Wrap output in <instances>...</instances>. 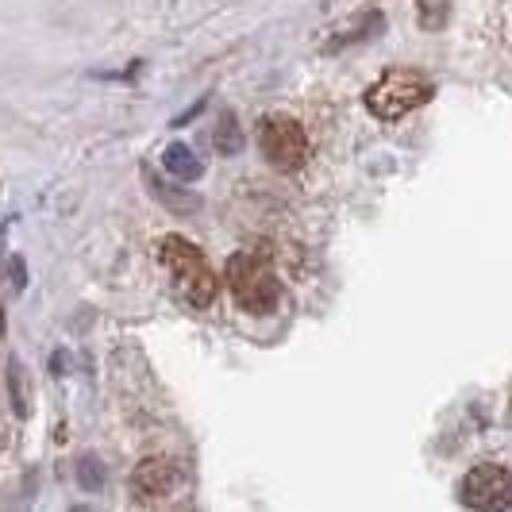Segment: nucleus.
Instances as JSON below:
<instances>
[{
    "instance_id": "nucleus-1",
    "label": "nucleus",
    "mask_w": 512,
    "mask_h": 512,
    "mask_svg": "<svg viewBox=\"0 0 512 512\" xmlns=\"http://www.w3.org/2000/svg\"><path fill=\"white\" fill-rule=\"evenodd\" d=\"M158 262L174 274L181 297L193 308H208L216 301L220 282H216V274H212V266L197 243H189L185 235H166V239H158Z\"/></svg>"
},
{
    "instance_id": "nucleus-2",
    "label": "nucleus",
    "mask_w": 512,
    "mask_h": 512,
    "mask_svg": "<svg viewBox=\"0 0 512 512\" xmlns=\"http://www.w3.org/2000/svg\"><path fill=\"white\" fill-rule=\"evenodd\" d=\"M436 97V85L416 70H385L366 93H362V104L374 120L382 124H397L405 120L409 112H416L420 104H428Z\"/></svg>"
},
{
    "instance_id": "nucleus-3",
    "label": "nucleus",
    "mask_w": 512,
    "mask_h": 512,
    "mask_svg": "<svg viewBox=\"0 0 512 512\" xmlns=\"http://www.w3.org/2000/svg\"><path fill=\"white\" fill-rule=\"evenodd\" d=\"M224 278H228L235 305L243 312H251V316H270L274 308L282 305V282H278V274H274V266L266 258L239 251V255L228 258Z\"/></svg>"
},
{
    "instance_id": "nucleus-4",
    "label": "nucleus",
    "mask_w": 512,
    "mask_h": 512,
    "mask_svg": "<svg viewBox=\"0 0 512 512\" xmlns=\"http://www.w3.org/2000/svg\"><path fill=\"white\" fill-rule=\"evenodd\" d=\"M258 151H262V158H266L274 170L289 174V170H301V166H305L308 135L293 116L270 112V116H262V124H258Z\"/></svg>"
},
{
    "instance_id": "nucleus-5",
    "label": "nucleus",
    "mask_w": 512,
    "mask_h": 512,
    "mask_svg": "<svg viewBox=\"0 0 512 512\" xmlns=\"http://www.w3.org/2000/svg\"><path fill=\"white\" fill-rule=\"evenodd\" d=\"M459 501L470 512H509L512 474L497 462H482V466L466 470L459 482Z\"/></svg>"
},
{
    "instance_id": "nucleus-6",
    "label": "nucleus",
    "mask_w": 512,
    "mask_h": 512,
    "mask_svg": "<svg viewBox=\"0 0 512 512\" xmlns=\"http://www.w3.org/2000/svg\"><path fill=\"white\" fill-rule=\"evenodd\" d=\"M181 482V470L178 462L170 459H147L135 466V474H131V493L139 497V501H162V497H170Z\"/></svg>"
},
{
    "instance_id": "nucleus-7",
    "label": "nucleus",
    "mask_w": 512,
    "mask_h": 512,
    "mask_svg": "<svg viewBox=\"0 0 512 512\" xmlns=\"http://www.w3.org/2000/svg\"><path fill=\"white\" fill-rule=\"evenodd\" d=\"M162 170L178 181H197L201 174H205V166H201L197 151L185 147V143H170V147L162 151Z\"/></svg>"
},
{
    "instance_id": "nucleus-8",
    "label": "nucleus",
    "mask_w": 512,
    "mask_h": 512,
    "mask_svg": "<svg viewBox=\"0 0 512 512\" xmlns=\"http://www.w3.org/2000/svg\"><path fill=\"white\" fill-rule=\"evenodd\" d=\"M147 189H151L154 197H158L162 205L170 208V212H178V216H193V212L201 208V197H197V193H185V189H174V185H166L162 178H154L151 170H147Z\"/></svg>"
},
{
    "instance_id": "nucleus-9",
    "label": "nucleus",
    "mask_w": 512,
    "mask_h": 512,
    "mask_svg": "<svg viewBox=\"0 0 512 512\" xmlns=\"http://www.w3.org/2000/svg\"><path fill=\"white\" fill-rule=\"evenodd\" d=\"M8 397H12V412L27 420L31 416V378L20 359H8Z\"/></svg>"
},
{
    "instance_id": "nucleus-10",
    "label": "nucleus",
    "mask_w": 512,
    "mask_h": 512,
    "mask_svg": "<svg viewBox=\"0 0 512 512\" xmlns=\"http://www.w3.org/2000/svg\"><path fill=\"white\" fill-rule=\"evenodd\" d=\"M212 147H216V154H239L243 151V128H239L235 112H220L216 131H212Z\"/></svg>"
},
{
    "instance_id": "nucleus-11",
    "label": "nucleus",
    "mask_w": 512,
    "mask_h": 512,
    "mask_svg": "<svg viewBox=\"0 0 512 512\" xmlns=\"http://www.w3.org/2000/svg\"><path fill=\"white\" fill-rule=\"evenodd\" d=\"M416 20L424 31H443L447 20H451V0H416Z\"/></svg>"
},
{
    "instance_id": "nucleus-12",
    "label": "nucleus",
    "mask_w": 512,
    "mask_h": 512,
    "mask_svg": "<svg viewBox=\"0 0 512 512\" xmlns=\"http://www.w3.org/2000/svg\"><path fill=\"white\" fill-rule=\"evenodd\" d=\"M77 486L81 489H101L104 486V466L97 459H77Z\"/></svg>"
},
{
    "instance_id": "nucleus-13",
    "label": "nucleus",
    "mask_w": 512,
    "mask_h": 512,
    "mask_svg": "<svg viewBox=\"0 0 512 512\" xmlns=\"http://www.w3.org/2000/svg\"><path fill=\"white\" fill-rule=\"evenodd\" d=\"M4 270H8V278H12V289H16V293H24V289H27V266H24V258H20V255H8V258H4Z\"/></svg>"
},
{
    "instance_id": "nucleus-14",
    "label": "nucleus",
    "mask_w": 512,
    "mask_h": 512,
    "mask_svg": "<svg viewBox=\"0 0 512 512\" xmlns=\"http://www.w3.org/2000/svg\"><path fill=\"white\" fill-rule=\"evenodd\" d=\"M0 335H4V308H0Z\"/></svg>"
}]
</instances>
